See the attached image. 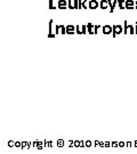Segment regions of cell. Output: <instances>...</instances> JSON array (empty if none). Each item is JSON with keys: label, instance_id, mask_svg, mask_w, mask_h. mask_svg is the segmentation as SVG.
<instances>
[{"label": "cell", "instance_id": "obj_1", "mask_svg": "<svg viewBox=\"0 0 137 154\" xmlns=\"http://www.w3.org/2000/svg\"><path fill=\"white\" fill-rule=\"evenodd\" d=\"M113 26V37H117L118 34H120V33L123 32V28L121 26V25H118V24H115V25H112Z\"/></svg>", "mask_w": 137, "mask_h": 154}, {"label": "cell", "instance_id": "obj_2", "mask_svg": "<svg viewBox=\"0 0 137 154\" xmlns=\"http://www.w3.org/2000/svg\"><path fill=\"white\" fill-rule=\"evenodd\" d=\"M57 7H58L60 9H62V11H64V9H66V8L69 7V6H67V1H66V0H58Z\"/></svg>", "mask_w": 137, "mask_h": 154}, {"label": "cell", "instance_id": "obj_3", "mask_svg": "<svg viewBox=\"0 0 137 154\" xmlns=\"http://www.w3.org/2000/svg\"><path fill=\"white\" fill-rule=\"evenodd\" d=\"M103 33L104 34H110V33H113V26H111V25H104L103 28Z\"/></svg>", "mask_w": 137, "mask_h": 154}, {"label": "cell", "instance_id": "obj_4", "mask_svg": "<svg viewBox=\"0 0 137 154\" xmlns=\"http://www.w3.org/2000/svg\"><path fill=\"white\" fill-rule=\"evenodd\" d=\"M76 33V25H66V34H74Z\"/></svg>", "mask_w": 137, "mask_h": 154}, {"label": "cell", "instance_id": "obj_5", "mask_svg": "<svg viewBox=\"0 0 137 154\" xmlns=\"http://www.w3.org/2000/svg\"><path fill=\"white\" fill-rule=\"evenodd\" d=\"M135 5H136V2H135L134 0H127L126 9H132V8H135Z\"/></svg>", "mask_w": 137, "mask_h": 154}, {"label": "cell", "instance_id": "obj_6", "mask_svg": "<svg viewBox=\"0 0 137 154\" xmlns=\"http://www.w3.org/2000/svg\"><path fill=\"white\" fill-rule=\"evenodd\" d=\"M99 6V2L97 0H92L89 1V9H96Z\"/></svg>", "mask_w": 137, "mask_h": 154}, {"label": "cell", "instance_id": "obj_7", "mask_svg": "<svg viewBox=\"0 0 137 154\" xmlns=\"http://www.w3.org/2000/svg\"><path fill=\"white\" fill-rule=\"evenodd\" d=\"M117 4H118V0H114V1H110L109 0L110 11H111V13H113V11H114V7L117 6Z\"/></svg>", "mask_w": 137, "mask_h": 154}, {"label": "cell", "instance_id": "obj_8", "mask_svg": "<svg viewBox=\"0 0 137 154\" xmlns=\"http://www.w3.org/2000/svg\"><path fill=\"white\" fill-rule=\"evenodd\" d=\"M94 28H95V25H94V24H92V23H88V24H87V31H88V33H90V34H95Z\"/></svg>", "mask_w": 137, "mask_h": 154}, {"label": "cell", "instance_id": "obj_9", "mask_svg": "<svg viewBox=\"0 0 137 154\" xmlns=\"http://www.w3.org/2000/svg\"><path fill=\"white\" fill-rule=\"evenodd\" d=\"M99 6H101V8L102 9H106L107 7H109V0H102L101 1V4H99Z\"/></svg>", "mask_w": 137, "mask_h": 154}, {"label": "cell", "instance_id": "obj_10", "mask_svg": "<svg viewBox=\"0 0 137 154\" xmlns=\"http://www.w3.org/2000/svg\"><path fill=\"white\" fill-rule=\"evenodd\" d=\"M55 34H53V20H50L49 21V33H48V37L51 38V37H54Z\"/></svg>", "mask_w": 137, "mask_h": 154}, {"label": "cell", "instance_id": "obj_11", "mask_svg": "<svg viewBox=\"0 0 137 154\" xmlns=\"http://www.w3.org/2000/svg\"><path fill=\"white\" fill-rule=\"evenodd\" d=\"M118 4H119V8L120 9H125L126 8V1L125 0H118Z\"/></svg>", "mask_w": 137, "mask_h": 154}, {"label": "cell", "instance_id": "obj_12", "mask_svg": "<svg viewBox=\"0 0 137 154\" xmlns=\"http://www.w3.org/2000/svg\"><path fill=\"white\" fill-rule=\"evenodd\" d=\"M128 31H129V25H128L127 21H125V23H123V33H125V34H127V33H128Z\"/></svg>", "mask_w": 137, "mask_h": 154}, {"label": "cell", "instance_id": "obj_13", "mask_svg": "<svg viewBox=\"0 0 137 154\" xmlns=\"http://www.w3.org/2000/svg\"><path fill=\"white\" fill-rule=\"evenodd\" d=\"M82 8L83 9H88L89 8V1L88 0H83L82 1Z\"/></svg>", "mask_w": 137, "mask_h": 154}, {"label": "cell", "instance_id": "obj_14", "mask_svg": "<svg viewBox=\"0 0 137 154\" xmlns=\"http://www.w3.org/2000/svg\"><path fill=\"white\" fill-rule=\"evenodd\" d=\"M57 146H58V147H63V146H64V139L58 138V139H57Z\"/></svg>", "mask_w": 137, "mask_h": 154}, {"label": "cell", "instance_id": "obj_15", "mask_svg": "<svg viewBox=\"0 0 137 154\" xmlns=\"http://www.w3.org/2000/svg\"><path fill=\"white\" fill-rule=\"evenodd\" d=\"M76 32L78 33V34H83V32H82V29L80 25H76Z\"/></svg>", "mask_w": 137, "mask_h": 154}, {"label": "cell", "instance_id": "obj_16", "mask_svg": "<svg viewBox=\"0 0 137 154\" xmlns=\"http://www.w3.org/2000/svg\"><path fill=\"white\" fill-rule=\"evenodd\" d=\"M67 6L70 9H74V5H73V1L72 0H67Z\"/></svg>", "mask_w": 137, "mask_h": 154}, {"label": "cell", "instance_id": "obj_17", "mask_svg": "<svg viewBox=\"0 0 137 154\" xmlns=\"http://www.w3.org/2000/svg\"><path fill=\"white\" fill-rule=\"evenodd\" d=\"M58 33H61V25H55V34H58Z\"/></svg>", "mask_w": 137, "mask_h": 154}, {"label": "cell", "instance_id": "obj_18", "mask_svg": "<svg viewBox=\"0 0 137 154\" xmlns=\"http://www.w3.org/2000/svg\"><path fill=\"white\" fill-rule=\"evenodd\" d=\"M80 146H81V140H79V139L74 140V147H80Z\"/></svg>", "mask_w": 137, "mask_h": 154}, {"label": "cell", "instance_id": "obj_19", "mask_svg": "<svg viewBox=\"0 0 137 154\" xmlns=\"http://www.w3.org/2000/svg\"><path fill=\"white\" fill-rule=\"evenodd\" d=\"M44 144H42V142H40V140H38V146H37V149H44Z\"/></svg>", "mask_w": 137, "mask_h": 154}, {"label": "cell", "instance_id": "obj_20", "mask_svg": "<svg viewBox=\"0 0 137 154\" xmlns=\"http://www.w3.org/2000/svg\"><path fill=\"white\" fill-rule=\"evenodd\" d=\"M49 9H56V6H54L53 0H49Z\"/></svg>", "mask_w": 137, "mask_h": 154}, {"label": "cell", "instance_id": "obj_21", "mask_svg": "<svg viewBox=\"0 0 137 154\" xmlns=\"http://www.w3.org/2000/svg\"><path fill=\"white\" fill-rule=\"evenodd\" d=\"M129 33H132V34L135 33V26L134 25H129Z\"/></svg>", "mask_w": 137, "mask_h": 154}, {"label": "cell", "instance_id": "obj_22", "mask_svg": "<svg viewBox=\"0 0 137 154\" xmlns=\"http://www.w3.org/2000/svg\"><path fill=\"white\" fill-rule=\"evenodd\" d=\"M73 5H74V9L79 8V0H73Z\"/></svg>", "mask_w": 137, "mask_h": 154}, {"label": "cell", "instance_id": "obj_23", "mask_svg": "<svg viewBox=\"0 0 137 154\" xmlns=\"http://www.w3.org/2000/svg\"><path fill=\"white\" fill-rule=\"evenodd\" d=\"M15 143H16V142H14V140H9V142H8V146H9V147H15Z\"/></svg>", "mask_w": 137, "mask_h": 154}, {"label": "cell", "instance_id": "obj_24", "mask_svg": "<svg viewBox=\"0 0 137 154\" xmlns=\"http://www.w3.org/2000/svg\"><path fill=\"white\" fill-rule=\"evenodd\" d=\"M85 145H86V147H90V146H92V142H90V140H86V142H85Z\"/></svg>", "mask_w": 137, "mask_h": 154}, {"label": "cell", "instance_id": "obj_25", "mask_svg": "<svg viewBox=\"0 0 137 154\" xmlns=\"http://www.w3.org/2000/svg\"><path fill=\"white\" fill-rule=\"evenodd\" d=\"M81 29H82V32H83V34L88 32V31H87V25H82Z\"/></svg>", "mask_w": 137, "mask_h": 154}, {"label": "cell", "instance_id": "obj_26", "mask_svg": "<svg viewBox=\"0 0 137 154\" xmlns=\"http://www.w3.org/2000/svg\"><path fill=\"white\" fill-rule=\"evenodd\" d=\"M111 146H112V147H118V146H119V143H118V142H112Z\"/></svg>", "mask_w": 137, "mask_h": 154}, {"label": "cell", "instance_id": "obj_27", "mask_svg": "<svg viewBox=\"0 0 137 154\" xmlns=\"http://www.w3.org/2000/svg\"><path fill=\"white\" fill-rule=\"evenodd\" d=\"M98 29H101V26L99 25H95V28H94V31H95V34L98 32Z\"/></svg>", "mask_w": 137, "mask_h": 154}, {"label": "cell", "instance_id": "obj_28", "mask_svg": "<svg viewBox=\"0 0 137 154\" xmlns=\"http://www.w3.org/2000/svg\"><path fill=\"white\" fill-rule=\"evenodd\" d=\"M15 147H22V143L21 142H16L15 143Z\"/></svg>", "mask_w": 137, "mask_h": 154}, {"label": "cell", "instance_id": "obj_29", "mask_svg": "<svg viewBox=\"0 0 137 154\" xmlns=\"http://www.w3.org/2000/svg\"><path fill=\"white\" fill-rule=\"evenodd\" d=\"M126 146H127V147H132V142H127V143H126Z\"/></svg>", "mask_w": 137, "mask_h": 154}, {"label": "cell", "instance_id": "obj_30", "mask_svg": "<svg viewBox=\"0 0 137 154\" xmlns=\"http://www.w3.org/2000/svg\"><path fill=\"white\" fill-rule=\"evenodd\" d=\"M69 146H70V147L74 146V142H73V140H70V142H69Z\"/></svg>", "mask_w": 137, "mask_h": 154}, {"label": "cell", "instance_id": "obj_31", "mask_svg": "<svg viewBox=\"0 0 137 154\" xmlns=\"http://www.w3.org/2000/svg\"><path fill=\"white\" fill-rule=\"evenodd\" d=\"M126 145V143H123V142H119V147H123Z\"/></svg>", "mask_w": 137, "mask_h": 154}, {"label": "cell", "instance_id": "obj_32", "mask_svg": "<svg viewBox=\"0 0 137 154\" xmlns=\"http://www.w3.org/2000/svg\"><path fill=\"white\" fill-rule=\"evenodd\" d=\"M99 145H101V142H99V140H95V146H97V147H98Z\"/></svg>", "mask_w": 137, "mask_h": 154}, {"label": "cell", "instance_id": "obj_33", "mask_svg": "<svg viewBox=\"0 0 137 154\" xmlns=\"http://www.w3.org/2000/svg\"><path fill=\"white\" fill-rule=\"evenodd\" d=\"M32 146H33V147H37V146H38V140H37V142H33Z\"/></svg>", "mask_w": 137, "mask_h": 154}, {"label": "cell", "instance_id": "obj_34", "mask_svg": "<svg viewBox=\"0 0 137 154\" xmlns=\"http://www.w3.org/2000/svg\"><path fill=\"white\" fill-rule=\"evenodd\" d=\"M105 147H110V143H109V142H105Z\"/></svg>", "mask_w": 137, "mask_h": 154}, {"label": "cell", "instance_id": "obj_35", "mask_svg": "<svg viewBox=\"0 0 137 154\" xmlns=\"http://www.w3.org/2000/svg\"><path fill=\"white\" fill-rule=\"evenodd\" d=\"M135 33L137 34V22H136V24H135Z\"/></svg>", "mask_w": 137, "mask_h": 154}, {"label": "cell", "instance_id": "obj_36", "mask_svg": "<svg viewBox=\"0 0 137 154\" xmlns=\"http://www.w3.org/2000/svg\"><path fill=\"white\" fill-rule=\"evenodd\" d=\"M134 146H135V147H137V140H135V142H134Z\"/></svg>", "mask_w": 137, "mask_h": 154}, {"label": "cell", "instance_id": "obj_37", "mask_svg": "<svg viewBox=\"0 0 137 154\" xmlns=\"http://www.w3.org/2000/svg\"><path fill=\"white\" fill-rule=\"evenodd\" d=\"M49 147H53V142H49Z\"/></svg>", "mask_w": 137, "mask_h": 154}, {"label": "cell", "instance_id": "obj_38", "mask_svg": "<svg viewBox=\"0 0 137 154\" xmlns=\"http://www.w3.org/2000/svg\"><path fill=\"white\" fill-rule=\"evenodd\" d=\"M135 2H136V5H135V8L137 9V1H135Z\"/></svg>", "mask_w": 137, "mask_h": 154}]
</instances>
